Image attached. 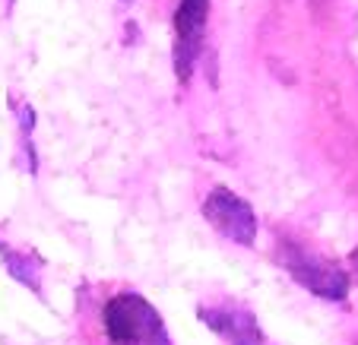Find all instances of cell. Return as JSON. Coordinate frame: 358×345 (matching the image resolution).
I'll return each mask as SVG.
<instances>
[{
    "label": "cell",
    "mask_w": 358,
    "mask_h": 345,
    "mask_svg": "<svg viewBox=\"0 0 358 345\" xmlns=\"http://www.w3.org/2000/svg\"><path fill=\"white\" fill-rule=\"evenodd\" d=\"M210 16V0H181L175 10V45H171V61H175L178 82H190L194 67L203 51V29Z\"/></svg>",
    "instance_id": "5b68a950"
},
{
    "label": "cell",
    "mask_w": 358,
    "mask_h": 345,
    "mask_svg": "<svg viewBox=\"0 0 358 345\" xmlns=\"http://www.w3.org/2000/svg\"><path fill=\"white\" fill-rule=\"evenodd\" d=\"M203 219L210 222V228L216 235H222L225 241L238 244V247H254L257 241V210L250 206V200H244L241 193H235L225 184H216L210 193L203 196L200 203Z\"/></svg>",
    "instance_id": "3957f363"
},
{
    "label": "cell",
    "mask_w": 358,
    "mask_h": 345,
    "mask_svg": "<svg viewBox=\"0 0 358 345\" xmlns=\"http://www.w3.org/2000/svg\"><path fill=\"white\" fill-rule=\"evenodd\" d=\"M196 320L206 330H213L225 345H273V339L264 332L257 314L250 311L244 301L216 295L210 301L196 304Z\"/></svg>",
    "instance_id": "277c9868"
},
{
    "label": "cell",
    "mask_w": 358,
    "mask_h": 345,
    "mask_svg": "<svg viewBox=\"0 0 358 345\" xmlns=\"http://www.w3.org/2000/svg\"><path fill=\"white\" fill-rule=\"evenodd\" d=\"M349 272H352V279L358 282V247H352L349 251Z\"/></svg>",
    "instance_id": "52a82bcc"
},
{
    "label": "cell",
    "mask_w": 358,
    "mask_h": 345,
    "mask_svg": "<svg viewBox=\"0 0 358 345\" xmlns=\"http://www.w3.org/2000/svg\"><path fill=\"white\" fill-rule=\"evenodd\" d=\"M273 257L276 263L301 285L304 291H311L314 298L330 301V304H343L352 291V272L339 260L327 257L314 244L301 241V237L285 235L282 228H273Z\"/></svg>",
    "instance_id": "7a4b0ae2"
},
{
    "label": "cell",
    "mask_w": 358,
    "mask_h": 345,
    "mask_svg": "<svg viewBox=\"0 0 358 345\" xmlns=\"http://www.w3.org/2000/svg\"><path fill=\"white\" fill-rule=\"evenodd\" d=\"M92 317V332L101 339V345H175L159 307L134 285L99 291Z\"/></svg>",
    "instance_id": "6da1fadb"
},
{
    "label": "cell",
    "mask_w": 358,
    "mask_h": 345,
    "mask_svg": "<svg viewBox=\"0 0 358 345\" xmlns=\"http://www.w3.org/2000/svg\"><path fill=\"white\" fill-rule=\"evenodd\" d=\"M0 260H3V270L10 272V279H16L20 285H26L32 295L41 298V285H45L48 263L35 247H20V244L0 241Z\"/></svg>",
    "instance_id": "8992f818"
}]
</instances>
